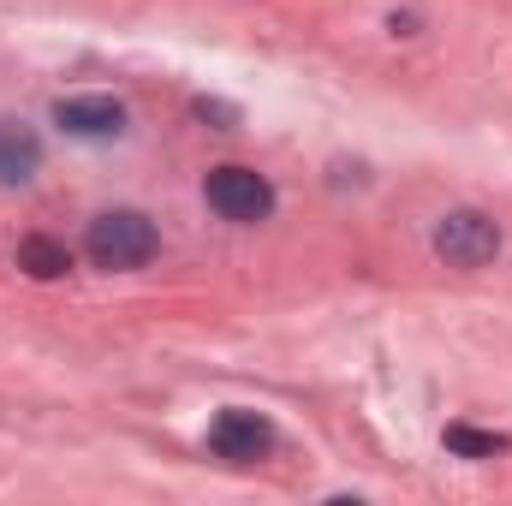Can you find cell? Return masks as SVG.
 <instances>
[{
	"instance_id": "277c9868",
	"label": "cell",
	"mask_w": 512,
	"mask_h": 506,
	"mask_svg": "<svg viewBox=\"0 0 512 506\" xmlns=\"http://www.w3.org/2000/svg\"><path fill=\"white\" fill-rule=\"evenodd\" d=\"M268 447H274V423H268L262 411L227 405V411L209 423V453L227 459V465H256V459H268Z\"/></svg>"
},
{
	"instance_id": "6da1fadb",
	"label": "cell",
	"mask_w": 512,
	"mask_h": 506,
	"mask_svg": "<svg viewBox=\"0 0 512 506\" xmlns=\"http://www.w3.org/2000/svg\"><path fill=\"white\" fill-rule=\"evenodd\" d=\"M155 221L149 215H137V209H108V215H96L90 221V233H84V251L96 268H108V274H120V268H143L149 256H155Z\"/></svg>"
},
{
	"instance_id": "7a4b0ae2",
	"label": "cell",
	"mask_w": 512,
	"mask_h": 506,
	"mask_svg": "<svg viewBox=\"0 0 512 506\" xmlns=\"http://www.w3.org/2000/svg\"><path fill=\"white\" fill-rule=\"evenodd\" d=\"M435 256L453 268H483L501 256V227L483 209H447L435 221Z\"/></svg>"
},
{
	"instance_id": "ba28073f",
	"label": "cell",
	"mask_w": 512,
	"mask_h": 506,
	"mask_svg": "<svg viewBox=\"0 0 512 506\" xmlns=\"http://www.w3.org/2000/svg\"><path fill=\"white\" fill-rule=\"evenodd\" d=\"M447 447H453V453H465V459H495L507 441H501V435H483V429H465V423H453V429H447Z\"/></svg>"
},
{
	"instance_id": "52a82bcc",
	"label": "cell",
	"mask_w": 512,
	"mask_h": 506,
	"mask_svg": "<svg viewBox=\"0 0 512 506\" xmlns=\"http://www.w3.org/2000/svg\"><path fill=\"white\" fill-rule=\"evenodd\" d=\"M18 268H30L36 280H60L72 268V256H66V245H54V239H24L18 245Z\"/></svg>"
},
{
	"instance_id": "8992f818",
	"label": "cell",
	"mask_w": 512,
	"mask_h": 506,
	"mask_svg": "<svg viewBox=\"0 0 512 506\" xmlns=\"http://www.w3.org/2000/svg\"><path fill=\"white\" fill-rule=\"evenodd\" d=\"M36 167H42V137L24 120L0 114V185H24L36 179Z\"/></svg>"
},
{
	"instance_id": "5b68a950",
	"label": "cell",
	"mask_w": 512,
	"mask_h": 506,
	"mask_svg": "<svg viewBox=\"0 0 512 506\" xmlns=\"http://www.w3.org/2000/svg\"><path fill=\"white\" fill-rule=\"evenodd\" d=\"M54 126L66 137H120L126 108L114 96H66V102H54Z\"/></svg>"
},
{
	"instance_id": "3957f363",
	"label": "cell",
	"mask_w": 512,
	"mask_h": 506,
	"mask_svg": "<svg viewBox=\"0 0 512 506\" xmlns=\"http://www.w3.org/2000/svg\"><path fill=\"white\" fill-rule=\"evenodd\" d=\"M203 197L221 221H262L274 209V185L256 173V167H215L203 179Z\"/></svg>"
}]
</instances>
